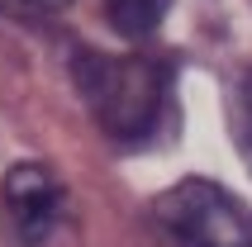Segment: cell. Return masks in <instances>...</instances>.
Here are the masks:
<instances>
[{
	"label": "cell",
	"instance_id": "6da1fadb",
	"mask_svg": "<svg viewBox=\"0 0 252 247\" xmlns=\"http://www.w3.org/2000/svg\"><path fill=\"white\" fill-rule=\"evenodd\" d=\"M71 76L95 124L119 143H143L162 128L167 110V71L148 57H114L81 48L71 57Z\"/></svg>",
	"mask_w": 252,
	"mask_h": 247
},
{
	"label": "cell",
	"instance_id": "7a4b0ae2",
	"mask_svg": "<svg viewBox=\"0 0 252 247\" xmlns=\"http://www.w3.org/2000/svg\"><path fill=\"white\" fill-rule=\"evenodd\" d=\"M153 219L176 247H252V209L210 176H186L162 190Z\"/></svg>",
	"mask_w": 252,
	"mask_h": 247
},
{
	"label": "cell",
	"instance_id": "3957f363",
	"mask_svg": "<svg viewBox=\"0 0 252 247\" xmlns=\"http://www.w3.org/2000/svg\"><path fill=\"white\" fill-rule=\"evenodd\" d=\"M5 209H10V223H14V238L24 247H43L48 238L57 233V223H62V205H67V195H62V181L38 162H19L5 171Z\"/></svg>",
	"mask_w": 252,
	"mask_h": 247
},
{
	"label": "cell",
	"instance_id": "277c9868",
	"mask_svg": "<svg viewBox=\"0 0 252 247\" xmlns=\"http://www.w3.org/2000/svg\"><path fill=\"white\" fill-rule=\"evenodd\" d=\"M167 10H171V0H105V14L124 38H148L167 19Z\"/></svg>",
	"mask_w": 252,
	"mask_h": 247
},
{
	"label": "cell",
	"instance_id": "5b68a950",
	"mask_svg": "<svg viewBox=\"0 0 252 247\" xmlns=\"http://www.w3.org/2000/svg\"><path fill=\"white\" fill-rule=\"evenodd\" d=\"M233 128H238V152L252 166V71H243L233 91Z\"/></svg>",
	"mask_w": 252,
	"mask_h": 247
},
{
	"label": "cell",
	"instance_id": "8992f818",
	"mask_svg": "<svg viewBox=\"0 0 252 247\" xmlns=\"http://www.w3.org/2000/svg\"><path fill=\"white\" fill-rule=\"evenodd\" d=\"M29 5H38V10H67L71 0H29Z\"/></svg>",
	"mask_w": 252,
	"mask_h": 247
}]
</instances>
